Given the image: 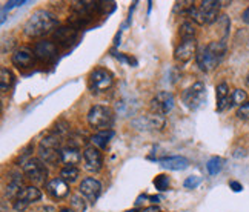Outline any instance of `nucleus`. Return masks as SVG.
I'll return each instance as SVG.
<instances>
[{
    "label": "nucleus",
    "mask_w": 249,
    "mask_h": 212,
    "mask_svg": "<svg viewBox=\"0 0 249 212\" xmlns=\"http://www.w3.org/2000/svg\"><path fill=\"white\" fill-rule=\"evenodd\" d=\"M57 25V18L54 14L50 11H45V9H39L31 14V17L28 18L25 26H23V33L28 37H42L48 33H51Z\"/></svg>",
    "instance_id": "obj_1"
},
{
    "label": "nucleus",
    "mask_w": 249,
    "mask_h": 212,
    "mask_svg": "<svg viewBox=\"0 0 249 212\" xmlns=\"http://www.w3.org/2000/svg\"><path fill=\"white\" fill-rule=\"evenodd\" d=\"M226 54V45L225 42H211L209 45L200 48L196 54V60L198 68L209 72L214 68H217V65L223 60V57Z\"/></svg>",
    "instance_id": "obj_2"
},
{
    "label": "nucleus",
    "mask_w": 249,
    "mask_h": 212,
    "mask_svg": "<svg viewBox=\"0 0 249 212\" xmlns=\"http://www.w3.org/2000/svg\"><path fill=\"white\" fill-rule=\"evenodd\" d=\"M222 3L215 2V0H203L200 2V5H193V8L189 9L188 16L191 17V20L197 25H209L214 23L218 18V13Z\"/></svg>",
    "instance_id": "obj_3"
},
{
    "label": "nucleus",
    "mask_w": 249,
    "mask_h": 212,
    "mask_svg": "<svg viewBox=\"0 0 249 212\" xmlns=\"http://www.w3.org/2000/svg\"><path fill=\"white\" fill-rule=\"evenodd\" d=\"M39 157L43 163L48 165H57L62 161V148L60 139L55 134L46 136L39 144Z\"/></svg>",
    "instance_id": "obj_4"
},
{
    "label": "nucleus",
    "mask_w": 249,
    "mask_h": 212,
    "mask_svg": "<svg viewBox=\"0 0 249 212\" xmlns=\"http://www.w3.org/2000/svg\"><path fill=\"white\" fill-rule=\"evenodd\" d=\"M88 123L95 129L108 131L114 123V112L108 106L95 105L88 112Z\"/></svg>",
    "instance_id": "obj_5"
},
{
    "label": "nucleus",
    "mask_w": 249,
    "mask_h": 212,
    "mask_svg": "<svg viewBox=\"0 0 249 212\" xmlns=\"http://www.w3.org/2000/svg\"><path fill=\"white\" fill-rule=\"evenodd\" d=\"M181 99H183V103H185L186 108L193 109V111L198 109L200 106L206 102L205 85L202 82H197L193 86H189V88L183 92V95H181Z\"/></svg>",
    "instance_id": "obj_6"
},
{
    "label": "nucleus",
    "mask_w": 249,
    "mask_h": 212,
    "mask_svg": "<svg viewBox=\"0 0 249 212\" xmlns=\"http://www.w3.org/2000/svg\"><path fill=\"white\" fill-rule=\"evenodd\" d=\"M23 174L25 177L36 183V185H42L46 180V168L40 159H28L23 161Z\"/></svg>",
    "instance_id": "obj_7"
},
{
    "label": "nucleus",
    "mask_w": 249,
    "mask_h": 212,
    "mask_svg": "<svg viewBox=\"0 0 249 212\" xmlns=\"http://www.w3.org/2000/svg\"><path fill=\"white\" fill-rule=\"evenodd\" d=\"M112 85V74L103 68L94 70L89 75V88L94 92H103L111 88Z\"/></svg>",
    "instance_id": "obj_8"
},
{
    "label": "nucleus",
    "mask_w": 249,
    "mask_h": 212,
    "mask_svg": "<svg viewBox=\"0 0 249 212\" xmlns=\"http://www.w3.org/2000/svg\"><path fill=\"white\" fill-rule=\"evenodd\" d=\"M151 108L159 115H166L174 108V95L168 91H160L156 94V97L151 100Z\"/></svg>",
    "instance_id": "obj_9"
},
{
    "label": "nucleus",
    "mask_w": 249,
    "mask_h": 212,
    "mask_svg": "<svg viewBox=\"0 0 249 212\" xmlns=\"http://www.w3.org/2000/svg\"><path fill=\"white\" fill-rule=\"evenodd\" d=\"M40 198H42L40 189H37L36 186H26L14 200V209L16 211H25L28 206L33 205L34 201L40 200Z\"/></svg>",
    "instance_id": "obj_10"
},
{
    "label": "nucleus",
    "mask_w": 249,
    "mask_h": 212,
    "mask_svg": "<svg viewBox=\"0 0 249 212\" xmlns=\"http://www.w3.org/2000/svg\"><path fill=\"white\" fill-rule=\"evenodd\" d=\"M83 163H85V169L88 172H99L103 166V157L99 148L95 146H88L83 151Z\"/></svg>",
    "instance_id": "obj_11"
},
{
    "label": "nucleus",
    "mask_w": 249,
    "mask_h": 212,
    "mask_svg": "<svg viewBox=\"0 0 249 212\" xmlns=\"http://www.w3.org/2000/svg\"><path fill=\"white\" fill-rule=\"evenodd\" d=\"M79 192H80V195H83L89 201V203H95L102 192V185L99 180L88 177V178L82 180L80 186H79Z\"/></svg>",
    "instance_id": "obj_12"
},
{
    "label": "nucleus",
    "mask_w": 249,
    "mask_h": 212,
    "mask_svg": "<svg viewBox=\"0 0 249 212\" xmlns=\"http://www.w3.org/2000/svg\"><path fill=\"white\" fill-rule=\"evenodd\" d=\"M197 54V42L196 38H189V40H181V43L176 48L174 59L178 63H186Z\"/></svg>",
    "instance_id": "obj_13"
},
{
    "label": "nucleus",
    "mask_w": 249,
    "mask_h": 212,
    "mask_svg": "<svg viewBox=\"0 0 249 212\" xmlns=\"http://www.w3.org/2000/svg\"><path fill=\"white\" fill-rule=\"evenodd\" d=\"M46 191L53 198L62 200V198L70 195V183H66L60 177L59 178H53V180H50L46 183Z\"/></svg>",
    "instance_id": "obj_14"
},
{
    "label": "nucleus",
    "mask_w": 249,
    "mask_h": 212,
    "mask_svg": "<svg viewBox=\"0 0 249 212\" xmlns=\"http://www.w3.org/2000/svg\"><path fill=\"white\" fill-rule=\"evenodd\" d=\"M82 161V154L80 151L70 144V146L62 148V163L66 166H75Z\"/></svg>",
    "instance_id": "obj_15"
},
{
    "label": "nucleus",
    "mask_w": 249,
    "mask_h": 212,
    "mask_svg": "<svg viewBox=\"0 0 249 212\" xmlns=\"http://www.w3.org/2000/svg\"><path fill=\"white\" fill-rule=\"evenodd\" d=\"M33 59H34L33 51L26 50V48H20V50H17L13 54L11 60H13V65L17 66V68H28V66H31Z\"/></svg>",
    "instance_id": "obj_16"
},
{
    "label": "nucleus",
    "mask_w": 249,
    "mask_h": 212,
    "mask_svg": "<svg viewBox=\"0 0 249 212\" xmlns=\"http://www.w3.org/2000/svg\"><path fill=\"white\" fill-rule=\"evenodd\" d=\"M20 177L22 176L18 174V172H13V174H11V177H9V180H8V185H6V197L16 200L17 195L23 191Z\"/></svg>",
    "instance_id": "obj_17"
},
{
    "label": "nucleus",
    "mask_w": 249,
    "mask_h": 212,
    "mask_svg": "<svg viewBox=\"0 0 249 212\" xmlns=\"http://www.w3.org/2000/svg\"><path fill=\"white\" fill-rule=\"evenodd\" d=\"M160 165L163 166V168H166V169H171V171H183V169H186L189 166V161L185 157L176 156V157L161 159Z\"/></svg>",
    "instance_id": "obj_18"
},
{
    "label": "nucleus",
    "mask_w": 249,
    "mask_h": 212,
    "mask_svg": "<svg viewBox=\"0 0 249 212\" xmlns=\"http://www.w3.org/2000/svg\"><path fill=\"white\" fill-rule=\"evenodd\" d=\"M217 111H223L228 108L229 103H231V95H229V86L228 83H220L217 86Z\"/></svg>",
    "instance_id": "obj_19"
},
{
    "label": "nucleus",
    "mask_w": 249,
    "mask_h": 212,
    "mask_svg": "<svg viewBox=\"0 0 249 212\" xmlns=\"http://www.w3.org/2000/svg\"><path fill=\"white\" fill-rule=\"evenodd\" d=\"M34 54L42 60H48L55 55V46L51 42H40L34 46Z\"/></svg>",
    "instance_id": "obj_20"
},
{
    "label": "nucleus",
    "mask_w": 249,
    "mask_h": 212,
    "mask_svg": "<svg viewBox=\"0 0 249 212\" xmlns=\"http://www.w3.org/2000/svg\"><path fill=\"white\" fill-rule=\"evenodd\" d=\"M140 122L143 126H145V129H161L165 126L163 115H159V114H149L146 117H143Z\"/></svg>",
    "instance_id": "obj_21"
},
{
    "label": "nucleus",
    "mask_w": 249,
    "mask_h": 212,
    "mask_svg": "<svg viewBox=\"0 0 249 212\" xmlns=\"http://www.w3.org/2000/svg\"><path fill=\"white\" fill-rule=\"evenodd\" d=\"M114 137V132L111 129L108 131H99L97 134H94V136L91 137V141L95 148L99 149H105L109 144V140Z\"/></svg>",
    "instance_id": "obj_22"
},
{
    "label": "nucleus",
    "mask_w": 249,
    "mask_h": 212,
    "mask_svg": "<svg viewBox=\"0 0 249 212\" xmlns=\"http://www.w3.org/2000/svg\"><path fill=\"white\" fill-rule=\"evenodd\" d=\"M13 83H14V74L3 66L0 70V89H2V92H6L13 86Z\"/></svg>",
    "instance_id": "obj_23"
},
{
    "label": "nucleus",
    "mask_w": 249,
    "mask_h": 212,
    "mask_svg": "<svg viewBox=\"0 0 249 212\" xmlns=\"http://www.w3.org/2000/svg\"><path fill=\"white\" fill-rule=\"evenodd\" d=\"M79 169L77 166H65L62 171H60V178L65 180L66 183H72L79 178Z\"/></svg>",
    "instance_id": "obj_24"
},
{
    "label": "nucleus",
    "mask_w": 249,
    "mask_h": 212,
    "mask_svg": "<svg viewBox=\"0 0 249 212\" xmlns=\"http://www.w3.org/2000/svg\"><path fill=\"white\" fill-rule=\"evenodd\" d=\"M223 168V160L220 159V157H213L209 161H208V165H206V169L211 176H215L218 174L220 171H222Z\"/></svg>",
    "instance_id": "obj_25"
},
{
    "label": "nucleus",
    "mask_w": 249,
    "mask_h": 212,
    "mask_svg": "<svg viewBox=\"0 0 249 212\" xmlns=\"http://www.w3.org/2000/svg\"><path fill=\"white\" fill-rule=\"evenodd\" d=\"M180 35L183 40H189V38H194L196 35V26L193 25V22H185L180 26Z\"/></svg>",
    "instance_id": "obj_26"
},
{
    "label": "nucleus",
    "mask_w": 249,
    "mask_h": 212,
    "mask_svg": "<svg viewBox=\"0 0 249 212\" xmlns=\"http://www.w3.org/2000/svg\"><path fill=\"white\" fill-rule=\"evenodd\" d=\"M246 92L243 91V89H235V91H232V94H231V103H229V106H240L243 105V103H246Z\"/></svg>",
    "instance_id": "obj_27"
},
{
    "label": "nucleus",
    "mask_w": 249,
    "mask_h": 212,
    "mask_svg": "<svg viewBox=\"0 0 249 212\" xmlns=\"http://www.w3.org/2000/svg\"><path fill=\"white\" fill-rule=\"evenodd\" d=\"M154 186L159 189V191H168L169 189V178L168 176H157L154 178Z\"/></svg>",
    "instance_id": "obj_28"
},
{
    "label": "nucleus",
    "mask_w": 249,
    "mask_h": 212,
    "mask_svg": "<svg viewBox=\"0 0 249 212\" xmlns=\"http://www.w3.org/2000/svg\"><path fill=\"white\" fill-rule=\"evenodd\" d=\"M237 117L242 120H249V100L237 109Z\"/></svg>",
    "instance_id": "obj_29"
},
{
    "label": "nucleus",
    "mask_w": 249,
    "mask_h": 212,
    "mask_svg": "<svg viewBox=\"0 0 249 212\" xmlns=\"http://www.w3.org/2000/svg\"><path fill=\"white\" fill-rule=\"evenodd\" d=\"M200 177H196V176H193V177H188L186 180H185V188H188V189H196L198 185H200Z\"/></svg>",
    "instance_id": "obj_30"
},
{
    "label": "nucleus",
    "mask_w": 249,
    "mask_h": 212,
    "mask_svg": "<svg viewBox=\"0 0 249 212\" xmlns=\"http://www.w3.org/2000/svg\"><path fill=\"white\" fill-rule=\"evenodd\" d=\"M72 206L77 208V212H83V211H85L83 200H80V198H77V197H74V198H72Z\"/></svg>",
    "instance_id": "obj_31"
},
{
    "label": "nucleus",
    "mask_w": 249,
    "mask_h": 212,
    "mask_svg": "<svg viewBox=\"0 0 249 212\" xmlns=\"http://www.w3.org/2000/svg\"><path fill=\"white\" fill-rule=\"evenodd\" d=\"M229 186H231L235 192H238V191H242V189H243L240 183H237V181H231V183H229Z\"/></svg>",
    "instance_id": "obj_32"
},
{
    "label": "nucleus",
    "mask_w": 249,
    "mask_h": 212,
    "mask_svg": "<svg viewBox=\"0 0 249 212\" xmlns=\"http://www.w3.org/2000/svg\"><path fill=\"white\" fill-rule=\"evenodd\" d=\"M242 18H243V22H245V23H248V25H249V8H246L245 11H243Z\"/></svg>",
    "instance_id": "obj_33"
},
{
    "label": "nucleus",
    "mask_w": 249,
    "mask_h": 212,
    "mask_svg": "<svg viewBox=\"0 0 249 212\" xmlns=\"http://www.w3.org/2000/svg\"><path fill=\"white\" fill-rule=\"evenodd\" d=\"M142 212H160V211H159L157 206H149V208H146V209H143Z\"/></svg>",
    "instance_id": "obj_34"
},
{
    "label": "nucleus",
    "mask_w": 249,
    "mask_h": 212,
    "mask_svg": "<svg viewBox=\"0 0 249 212\" xmlns=\"http://www.w3.org/2000/svg\"><path fill=\"white\" fill-rule=\"evenodd\" d=\"M40 212H55V211H54V208H50V206H46V208H43V209H42Z\"/></svg>",
    "instance_id": "obj_35"
},
{
    "label": "nucleus",
    "mask_w": 249,
    "mask_h": 212,
    "mask_svg": "<svg viewBox=\"0 0 249 212\" xmlns=\"http://www.w3.org/2000/svg\"><path fill=\"white\" fill-rule=\"evenodd\" d=\"M245 82H246V85L249 86V72L246 74V79H245Z\"/></svg>",
    "instance_id": "obj_36"
},
{
    "label": "nucleus",
    "mask_w": 249,
    "mask_h": 212,
    "mask_svg": "<svg viewBox=\"0 0 249 212\" xmlns=\"http://www.w3.org/2000/svg\"><path fill=\"white\" fill-rule=\"evenodd\" d=\"M60 212H72V211H71V209H68V208H65V209H62Z\"/></svg>",
    "instance_id": "obj_37"
}]
</instances>
